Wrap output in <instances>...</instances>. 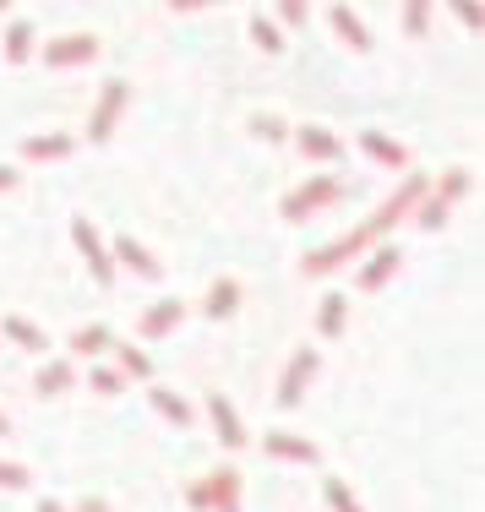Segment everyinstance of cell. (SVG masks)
Wrapping results in <instances>:
<instances>
[{
    "label": "cell",
    "instance_id": "ba28073f",
    "mask_svg": "<svg viewBox=\"0 0 485 512\" xmlns=\"http://www.w3.org/2000/svg\"><path fill=\"white\" fill-rule=\"evenodd\" d=\"M109 262H115V267L126 262L131 273L148 278V284H159V278H164V262H159V256H153L148 246H142V240H131V235H120L115 246H109Z\"/></svg>",
    "mask_w": 485,
    "mask_h": 512
},
{
    "label": "cell",
    "instance_id": "ac0fdd59",
    "mask_svg": "<svg viewBox=\"0 0 485 512\" xmlns=\"http://www.w3.org/2000/svg\"><path fill=\"white\" fill-rule=\"evenodd\" d=\"M202 311H208L213 322L235 316V311H240V278H213V284H208V300H202Z\"/></svg>",
    "mask_w": 485,
    "mask_h": 512
},
{
    "label": "cell",
    "instance_id": "9c48e42d",
    "mask_svg": "<svg viewBox=\"0 0 485 512\" xmlns=\"http://www.w3.org/2000/svg\"><path fill=\"white\" fill-rule=\"evenodd\" d=\"M208 414H213V431H218V442H224L229 453H240V447L251 442V436H246V425H240V414H235V404H229L224 393H213V398H208Z\"/></svg>",
    "mask_w": 485,
    "mask_h": 512
},
{
    "label": "cell",
    "instance_id": "f1b7e54d",
    "mask_svg": "<svg viewBox=\"0 0 485 512\" xmlns=\"http://www.w3.org/2000/svg\"><path fill=\"white\" fill-rule=\"evenodd\" d=\"M426 22H431V6L426 0H409L404 6V33L409 39H426Z\"/></svg>",
    "mask_w": 485,
    "mask_h": 512
},
{
    "label": "cell",
    "instance_id": "1f68e13d",
    "mask_svg": "<svg viewBox=\"0 0 485 512\" xmlns=\"http://www.w3.org/2000/svg\"><path fill=\"white\" fill-rule=\"evenodd\" d=\"M88 387H93V393H99V398H115V393H120V387H126V382H120V376L109 371V365H99V371H88Z\"/></svg>",
    "mask_w": 485,
    "mask_h": 512
},
{
    "label": "cell",
    "instance_id": "4316f807",
    "mask_svg": "<svg viewBox=\"0 0 485 512\" xmlns=\"http://www.w3.org/2000/svg\"><path fill=\"white\" fill-rule=\"evenodd\" d=\"M447 213H453L447 202H436V197H420V207H415L409 218H415V229H426V235H431V229H442V224H447Z\"/></svg>",
    "mask_w": 485,
    "mask_h": 512
},
{
    "label": "cell",
    "instance_id": "d6986e66",
    "mask_svg": "<svg viewBox=\"0 0 485 512\" xmlns=\"http://www.w3.org/2000/svg\"><path fill=\"white\" fill-rule=\"evenodd\" d=\"M109 349H115V365H109V371H115L120 382H126V376H131V382H148V376H153V360L142 355L137 344H109Z\"/></svg>",
    "mask_w": 485,
    "mask_h": 512
},
{
    "label": "cell",
    "instance_id": "30bf717a",
    "mask_svg": "<svg viewBox=\"0 0 485 512\" xmlns=\"http://www.w3.org/2000/svg\"><path fill=\"white\" fill-rule=\"evenodd\" d=\"M289 137H295V148L306 158H317V164H338V158H344V142L327 126H300V131H289Z\"/></svg>",
    "mask_w": 485,
    "mask_h": 512
},
{
    "label": "cell",
    "instance_id": "5b68a950",
    "mask_svg": "<svg viewBox=\"0 0 485 512\" xmlns=\"http://www.w3.org/2000/svg\"><path fill=\"white\" fill-rule=\"evenodd\" d=\"M311 376H317V349L311 344H300L295 355H289V365H284V376H278V409H295L300 404V393L311 387Z\"/></svg>",
    "mask_w": 485,
    "mask_h": 512
},
{
    "label": "cell",
    "instance_id": "83f0119b",
    "mask_svg": "<svg viewBox=\"0 0 485 512\" xmlns=\"http://www.w3.org/2000/svg\"><path fill=\"white\" fill-rule=\"evenodd\" d=\"M322 496H327V507H333V512H360L355 491H349V485L338 480V474H327V480H322Z\"/></svg>",
    "mask_w": 485,
    "mask_h": 512
},
{
    "label": "cell",
    "instance_id": "e575fe53",
    "mask_svg": "<svg viewBox=\"0 0 485 512\" xmlns=\"http://www.w3.org/2000/svg\"><path fill=\"white\" fill-rule=\"evenodd\" d=\"M71 512H109V502H104V496H88V502H77Z\"/></svg>",
    "mask_w": 485,
    "mask_h": 512
},
{
    "label": "cell",
    "instance_id": "d590c367",
    "mask_svg": "<svg viewBox=\"0 0 485 512\" xmlns=\"http://www.w3.org/2000/svg\"><path fill=\"white\" fill-rule=\"evenodd\" d=\"M17 186V169H0V191H11Z\"/></svg>",
    "mask_w": 485,
    "mask_h": 512
},
{
    "label": "cell",
    "instance_id": "f546056e",
    "mask_svg": "<svg viewBox=\"0 0 485 512\" xmlns=\"http://www.w3.org/2000/svg\"><path fill=\"white\" fill-rule=\"evenodd\" d=\"M278 22H284V28H306L311 6H306V0H284V6H278ZM284 28H278V33H284Z\"/></svg>",
    "mask_w": 485,
    "mask_h": 512
},
{
    "label": "cell",
    "instance_id": "277c9868",
    "mask_svg": "<svg viewBox=\"0 0 485 512\" xmlns=\"http://www.w3.org/2000/svg\"><path fill=\"white\" fill-rule=\"evenodd\" d=\"M126 104H131V82L109 77L104 93H99V104H93V115H88V142H109V137H115V126H120V115H126Z\"/></svg>",
    "mask_w": 485,
    "mask_h": 512
},
{
    "label": "cell",
    "instance_id": "7402d4cb",
    "mask_svg": "<svg viewBox=\"0 0 485 512\" xmlns=\"http://www.w3.org/2000/svg\"><path fill=\"white\" fill-rule=\"evenodd\" d=\"M66 344H71V355H77V360H93V355H104V349L115 344V338H109V327H104V322H93V327H77V333H71Z\"/></svg>",
    "mask_w": 485,
    "mask_h": 512
},
{
    "label": "cell",
    "instance_id": "7a4b0ae2",
    "mask_svg": "<svg viewBox=\"0 0 485 512\" xmlns=\"http://www.w3.org/2000/svg\"><path fill=\"white\" fill-rule=\"evenodd\" d=\"M338 197H344V175H311L306 186L289 191L278 213H284L289 224H300V218H311V213H322V207H333Z\"/></svg>",
    "mask_w": 485,
    "mask_h": 512
},
{
    "label": "cell",
    "instance_id": "d6a6232c",
    "mask_svg": "<svg viewBox=\"0 0 485 512\" xmlns=\"http://www.w3.org/2000/svg\"><path fill=\"white\" fill-rule=\"evenodd\" d=\"M33 474L22 469V463H0V491H28Z\"/></svg>",
    "mask_w": 485,
    "mask_h": 512
},
{
    "label": "cell",
    "instance_id": "4dcf8cb0",
    "mask_svg": "<svg viewBox=\"0 0 485 512\" xmlns=\"http://www.w3.org/2000/svg\"><path fill=\"white\" fill-rule=\"evenodd\" d=\"M251 131H257L262 142H289V126L278 115H257V120H251Z\"/></svg>",
    "mask_w": 485,
    "mask_h": 512
},
{
    "label": "cell",
    "instance_id": "9a60e30c",
    "mask_svg": "<svg viewBox=\"0 0 485 512\" xmlns=\"http://www.w3.org/2000/svg\"><path fill=\"white\" fill-rule=\"evenodd\" d=\"M0 338H6V344H17V349H28V355H44V349H50V333H44V327H33L28 316H6V322H0Z\"/></svg>",
    "mask_w": 485,
    "mask_h": 512
},
{
    "label": "cell",
    "instance_id": "52a82bcc",
    "mask_svg": "<svg viewBox=\"0 0 485 512\" xmlns=\"http://www.w3.org/2000/svg\"><path fill=\"white\" fill-rule=\"evenodd\" d=\"M99 55V39H93V33H66V39H50L39 50V60L50 71H66V66H88V60Z\"/></svg>",
    "mask_w": 485,
    "mask_h": 512
},
{
    "label": "cell",
    "instance_id": "8d00e7d4",
    "mask_svg": "<svg viewBox=\"0 0 485 512\" xmlns=\"http://www.w3.org/2000/svg\"><path fill=\"white\" fill-rule=\"evenodd\" d=\"M39 512H66V507H60V502H39Z\"/></svg>",
    "mask_w": 485,
    "mask_h": 512
},
{
    "label": "cell",
    "instance_id": "484cf974",
    "mask_svg": "<svg viewBox=\"0 0 485 512\" xmlns=\"http://www.w3.org/2000/svg\"><path fill=\"white\" fill-rule=\"evenodd\" d=\"M251 39H257V50H262V55H284V33H278V22H273V17H262V11L251 17Z\"/></svg>",
    "mask_w": 485,
    "mask_h": 512
},
{
    "label": "cell",
    "instance_id": "7c38bea8",
    "mask_svg": "<svg viewBox=\"0 0 485 512\" xmlns=\"http://www.w3.org/2000/svg\"><path fill=\"white\" fill-rule=\"evenodd\" d=\"M327 22H333V33H338V39H344L355 55H371V33H366V22H360L355 6H327Z\"/></svg>",
    "mask_w": 485,
    "mask_h": 512
},
{
    "label": "cell",
    "instance_id": "4fadbf2b",
    "mask_svg": "<svg viewBox=\"0 0 485 512\" xmlns=\"http://www.w3.org/2000/svg\"><path fill=\"white\" fill-rule=\"evenodd\" d=\"M262 453L278 458V463H317V447L306 436H289V431H268L262 436Z\"/></svg>",
    "mask_w": 485,
    "mask_h": 512
},
{
    "label": "cell",
    "instance_id": "8992f818",
    "mask_svg": "<svg viewBox=\"0 0 485 512\" xmlns=\"http://www.w3.org/2000/svg\"><path fill=\"white\" fill-rule=\"evenodd\" d=\"M71 240H77V251L88 256V273H93V284L109 289L115 284V262H109V246L99 240V229L88 224V218H71Z\"/></svg>",
    "mask_w": 485,
    "mask_h": 512
},
{
    "label": "cell",
    "instance_id": "d4e9b609",
    "mask_svg": "<svg viewBox=\"0 0 485 512\" xmlns=\"http://www.w3.org/2000/svg\"><path fill=\"white\" fill-rule=\"evenodd\" d=\"M469 186H475V175L469 169H447L442 180H436V202H447V207H458L469 197Z\"/></svg>",
    "mask_w": 485,
    "mask_h": 512
},
{
    "label": "cell",
    "instance_id": "ab89813d",
    "mask_svg": "<svg viewBox=\"0 0 485 512\" xmlns=\"http://www.w3.org/2000/svg\"><path fill=\"white\" fill-rule=\"evenodd\" d=\"M235 512H240V507H235Z\"/></svg>",
    "mask_w": 485,
    "mask_h": 512
},
{
    "label": "cell",
    "instance_id": "8fae6325",
    "mask_svg": "<svg viewBox=\"0 0 485 512\" xmlns=\"http://www.w3.org/2000/svg\"><path fill=\"white\" fill-rule=\"evenodd\" d=\"M180 322H186V306H180V300H153V306L142 311L137 333H142V338H148V344H153V338H169V333H175Z\"/></svg>",
    "mask_w": 485,
    "mask_h": 512
},
{
    "label": "cell",
    "instance_id": "cb8c5ba5",
    "mask_svg": "<svg viewBox=\"0 0 485 512\" xmlns=\"http://www.w3.org/2000/svg\"><path fill=\"white\" fill-rule=\"evenodd\" d=\"M6 60H11V66H28V60H33V28L22 17L6 28Z\"/></svg>",
    "mask_w": 485,
    "mask_h": 512
},
{
    "label": "cell",
    "instance_id": "ffe728a7",
    "mask_svg": "<svg viewBox=\"0 0 485 512\" xmlns=\"http://www.w3.org/2000/svg\"><path fill=\"white\" fill-rule=\"evenodd\" d=\"M71 382H77V365H71V360H44L39 376H33V387H39L44 398H60Z\"/></svg>",
    "mask_w": 485,
    "mask_h": 512
},
{
    "label": "cell",
    "instance_id": "3957f363",
    "mask_svg": "<svg viewBox=\"0 0 485 512\" xmlns=\"http://www.w3.org/2000/svg\"><path fill=\"white\" fill-rule=\"evenodd\" d=\"M197 512H235L240 507V469H213V474H202L197 485H191V496H186Z\"/></svg>",
    "mask_w": 485,
    "mask_h": 512
},
{
    "label": "cell",
    "instance_id": "5bb4252c",
    "mask_svg": "<svg viewBox=\"0 0 485 512\" xmlns=\"http://www.w3.org/2000/svg\"><path fill=\"white\" fill-rule=\"evenodd\" d=\"M398 267H404V251H398V246H377V251H371V262L360 267V278H355V284L371 295V289H382L387 278L398 273Z\"/></svg>",
    "mask_w": 485,
    "mask_h": 512
},
{
    "label": "cell",
    "instance_id": "44dd1931",
    "mask_svg": "<svg viewBox=\"0 0 485 512\" xmlns=\"http://www.w3.org/2000/svg\"><path fill=\"white\" fill-rule=\"evenodd\" d=\"M344 327H349V300H344V295H322V306H317V333H322V338H344Z\"/></svg>",
    "mask_w": 485,
    "mask_h": 512
},
{
    "label": "cell",
    "instance_id": "f35d334b",
    "mask_svg": "<svg viewBox=\"0 0 485 512\" xmlns=\"http://www.w3.org/2000/svg\"><path fill=\"white\" fill-rule=\"evenodd\" d=\"M0 17H6V0H0Z\"/></svg>",
    "mask_w": 485,
    "mask_h": 512
},
{
    "label": "cell",
    "instance_id": "2e32d148",
    "mask_svg": "<svg viewBox=\"0 0 485 512\" xmlns=\"http://www.w3.org/2000/svg\"><path fill=\"white\" fill-rule=\"evenodd\" d=\"M71 148H77V142H71L66 131H50V137L22 142V158H28V164H55V158H71Z\"/></svg>",
    "mask_w": 485,
    "mask_h": 512
},
{
    "label": "cell",
    "instance_id": "e0dca14e",
    "mask_svg": "<svg viewBox=\"0 0 485 512\" xmlns=\"http://www.w3.org/2000/svg\"><path fill=\"white\" fill-rule=\"evenodd\" d=\"M360 148H366V158H377L387 169H409V148L393 137H382V131H360Z\"/></svg>",
    "mask_w": 485,
    "mask_h": 512
},
{
    "label": "cell",
    "instance_id": "603a6c76",
    "mask_svg": "<svg viewBox=\"0 0 485 512\" xmlns=\"http://www.w3.org/2000/svg\"><path fill=\"white\" fill-rule=\"evenodd\" d=\"M148 404L159 409L169 425H180V431H186V425H191V404H186V398H180V393H169V387H148Z\"/></svg>",
    "mask_w": 485,
    "mask_h": 512
},
{
    "label": "cell",
    "instance_id": "74e56055",
    "mask_svg": "<svg viewBox=\"0 0 485 512\" xmlns=\"http://www.w3.org/2000/svg\"><path fill=\"white\" fill-rule=\"evenodd\" d=\"M0 436H11V420H6V414H0Z\"/></svg>",
    "mask_w": 485,
    "mask_h": 512
},
{
    "label": "cell",
    "instance_id": "836d02e7",
    "mask_svg": "<svg viewBox=\"0 0 485 512\" xmlns=\"http://www.w3.org/2000/svg\"><path fill=\"white\" fill-rule=\"evenodd\" d=\"M453 17L464 22V28H475V33H480V22H485V17H480V6H453Z\"/></svg>",
    "mask_w": 485,
    "mask_h": 512
},
{
    "label": "cell",
    "instance_id": "6da1fadb",
    "mask_svg": "<svg viewBox=\"0 0 485 512\" xmlns=\"http://www.w3.org/2000/svg\"><path fill=\"white\" fill-rule=\"evenodd\" d=\"M420 197H431V180L420 175V169H409V175L398 180V191H393V197H387V202L377 207V213L366 218V224H355L349 235H338L333 246L311 251L306 262H300V273H306V278H327V273H338L344 262H355L360 251H377L387 229H393V224H404V218L420 207Z\"/></svg>",
    "mask_w": 485,
    "mask_h": 512
}]
</instances>
